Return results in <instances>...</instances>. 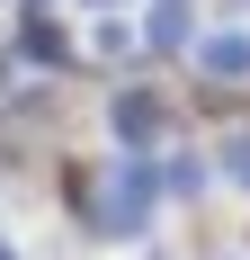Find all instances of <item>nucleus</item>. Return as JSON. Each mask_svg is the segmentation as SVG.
Listing matches in <instances>:
<instances>
[{
  "instance_id": "f257e3e1",
  "label": "nucleus",
  "mask_w": 250,
  "mask_h": 260,
  "mask_svg": "<svg viewBox=\"0 0 250 260\" xmlns=\"http://www.w3.org/2000/svg\"><path fill=\"white\" fill-rule=\"evenodd\" d=\"M143 207H152V180H143V161H125L107 180V234H143Z\"/></svg>"
},
{
  "instance_id": "39448f33",
  "label": "nucleus",
  "mask_w": 250,
  "mask_h": 260,
  "mask_svg": "<svg viewBox=\"0 0 250 260\" xmlns=\"http://www.w3.org/2000/svg\"><path fill=\"white\" fill-rule=\"evenodd\" d=\"M224 171L250 188V126H241V135H224Z\"/></svg>"
},
{
  "instance_id": "f03ea898",
  "label": "nucleus",
  "mask_w": 250,
  "mask_h": 260,
  "mask_svg": "<svg viewBox=\"0 0 250 260\" xmlns=\"http://www.w3.org/2000/svg\"><path fill=\"white\" fill-rule=\"evenodd\" d=\"M197 63L215 81H241L250 72V27H215V36H197Z\"/></svg>"
},
{
  "instance_id": "7ed1b4c3",
  "label": "nucleus",
  "mask_w": 250,
  "mask_h": 260,
  "mask_svg": "<svg viewBox=\"0 0 250 260\" xmlns=\"http://www.w3.org/2000/svg\"><path fill=\"white\" fill-rule=\"evenodd\" d=\"M152 126H161V108H152L143 90H125V99H116V135L134 144V135H152Z\"/></svg>"
},
{
  "instance_id": "423d86ee",
  "label": "nucleus",
  "mask_w": 250,
  "mask_h": 260,
  "mask_svg": "<svg viewBox=\"0 0 250 260\" xmlns=\"http://www.w3.org/2000/svg\"><path fill=\"white\" fill-rule=\"evenodd\" d=\"M0 260H18V251H9V242H0Z\"/></svg>"
},
{
  "instance_id": "20e7f679",
  "label": "nucleus",
  "mask_w": 250,
  "mask_h": 260,
  "mask_svg": "<svg viewBox=\"0 0 250 260\" xmlns=\"http://www.w3.org/2000/svg\"><path fill=\"white\" fill-rule=\"evenodd\" d=\"M152 45H188V0H161L152 9Z\"/></svg>"
}]
</instances>
